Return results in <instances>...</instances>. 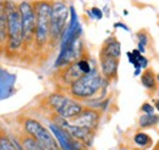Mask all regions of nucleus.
Instances as JSON below:
<instances>
[{"mask_svg": "<svg viewBox=\"0 0 159 150\" xmlns=\"http://www.w3.org/2000/svg\"><path fill=\"white\" fill-rule=\"evenodd\" d=\"M104 82L105 79L103 78L102 73L98 72L97 68H93L89 73L83 75L80 79H77L67 89V92L72 99L77 101L87 100L99 92Z\"/></svg>", "mask_w": 159, "mask_h": 150, "instance_id": "obj_1", "label": "nucleus"}, {"mask_svg": "<svg viewBox=\"0 0 159 150\" xmlns=\"http://www.w3.org/2000/svg\"><path fill=\"white\" fill-rule=\"evenodd\" d=\"M36 12V48L42 49L49 43L50 21L53 2L49 0H37L33 4Z\"/></svg>", "mask_w": 159, "mask_h": 150, "instance_id": "obj_2", "label": "nucleus"}, {"mask_svg": "<svg viewBox=\"0 0 159 150\" xmlns=\"http://www.w3.org/2000/svg\"><path fill=\"white\" fill-rule=\"evenodd\" d=\"M7 11V49L11 51L19 50L23 45V28L19 5L5 1Z\"/></svg>", "mask_w": 159, "mask_h": 150, "instance_id": "obj_3", "label": "nucleus"}, {"mask_svg": "<svg viewBox=\"0 0 159 150\" xmlns=\"http://www.w3.org/2000/svg\"><path fill=\"white\" fill-rule=\"evenodd\" d=\"M47 105L53 113H58L64 118H74L84 109L82 104L77 103V100L69 98L61 93H53L47 98Z\"/></svg>", "mask_w": 159, "mask_h": 150, "instance_id": "obj_4", "label": "nucleus"}, {"mask_svg": "<svg viewBox=\"0 0 159 150\" xmlns=\"http://www.w3.org/2000/svg\"><path fill=\"white\" fill-rule=\"evenodd\" d=\"M69 17V9L64 1H54L52 7V21H50V34L49 43L52 46H55L66 29V21Z\"/></svg>", "mask_w": 159, "mask_h": 150, "instance_id": "obj_5", "label": "nucleus"}, {"mask_svg": "<svg viewBox=\"0 0 159 150\" xmlns=\"http://www.w3.org/2000/svg\"><path fill=\"white\" fill-rule=\"evenodd\" d=\"M23 130L26 133L32 135L44 150H60L57 138L48 131L39 121L27 117L23 121Z\"/></svg>", "mask_w": 159, "mask_h": 150, "instance_id": "obj_6", "label": "nucleus"}, {"mask_svg": "<svg viewBox=\"0 0 159 150\" xmlns=\"http://www.w3.org/2000/svg\"><path fill=\"white\" fill-rule=\"evenodd\" d=\"M19 10L22 20L23 28V45L30 46L36 40V12L34 7L28 1H22L19 4Z\"/></svg>", "mask_w": 159, "mask_h": 150, "instance_id": "obj_7", "label": "nucleus"}, {"mask_svg": "<svg viewBox=\"0 0 159 150\" xmlns=\"http://www.w3.org/2000/svg\"><path fill=\"white\" fill-rule=\"evenodd\" d=\"M60 70L55 73V84L59 89L70 88L77 79L84 75L79 66L77 61H74L66 66L59 67Z\"/></svg>", "mask_w": 159, "mask_h": 150, "instance_id": "obj_8", "label": "nucleus"}, {"mask_svg": "<svg viewBox=\"0 0 159 150\" xmlns=\"http://www.w3.org/2000/svg\"><path fill=\"white\" fill-rule=\"evenodd\" d=\"M100 117H102L100 111L92 108H84L81 113L70 120V123L74 126L91 130V131H96L100 122Z\"/></svg>", "mask_w": 159, "mask_h": 150, "instance_id": "obj_9", "label": "nucleus"}, {"mask_svg": "<svg viewBox=\"0 0 159 150\" xmlns=\"http://www.w3.org/2000/svg\"><path fill=\"white\" fill-rule=\"evenodd\" d=\"M50 130L53 132L54 137L57 138L61 150H82L86 147L80 140L75 139L66 130H64L62 127H60L55 123L50 125Z\"/></svg>", "mask_w": 159, "mask_h": 150, "instance_id": "obj_10", "label": "nucleus"}, {"mask_svg": "<svg viewBox=\"0 0 159 150\" xmlns=\"http://www.w3.org/2000/svg\"><path fill=\"white\" fill-rule=\"evenodd\" d=\"M119 57L105 54L99 51L100 72L105 82H114L118 78V68H119Z\"/></svg>", "mask_w": 159, "mask_h": 150, "instance_id": "obj_11", "label": "nucleus"}, {"mask_svg": "<svg viewBox=\"0 0 159 150\" xmlns=\"http://www.w3.org/2000/svg\"><path fill=\"white\" fill-rule=\"evenodd\" d=\"M7 44V11L5 1H0V51Z\"/></svg>", "mask_w": 159, "mask_h": 150, "instance_id": "obj_12", "label": "nucleus"}, {"mask_svg": "<svg viewBox=\"0 0 159 150\" xmlns=\"http://www.w3.org/2000/svg\"><path fill=\"white\" fill-rule=\"evenodd\" d=\"M100 51L120 59V55H121V45H120L119 40L115 37H113V36L107 38L104 40L102 48H100Z\"/></svg>", "mask_w": 159, "mask_h": 150, "instance_id": "obj_13", "label": "nucleus"}, {"mask_svg": "<svg viewBox=\"0 0 159 150\" xmlns=\"http://www.w3.org/2000/svg\"><path fill=\"white\" fill-rule=\"evenodd\" d=\"M141 82L147 90L149 92L157 90V76L154 73L153 68H146L143 71V73L141 75Z\"/></svg>", "mask_w": 159, "mask_h": 150, "instance_id": "obj_14", "label": "nucleus"}, {"mask_svg": "<svg viewBox=\"0 0 159 150\" xmlns=\"http://www.w3.org/2000/svg\"><path fill=\"white\" fill-rule=\"evenodd\" d=\"M19 142H20L21 150H44L42 148V145L32 135H30L28 133H26L25 131L20 135Z\"/></svg>", "mask_w": 159, "mask_h": 150, "instance_id": "obj_15", "label": "nucleus"}, {"mask_svg": "<svg viewBox=\"0 0 159 150\" xmlns=\"http://www.w3.org/2000/svg\"><path fill=\"white\" fill-rule=\"evenodd\" d=\"M159 123V115L156 113H146L143 116L139 117V128H151V127H154Z\"/></svg>", "mask_w": 159, "mask_h": 150, "instance_id": "obj_16", "label": "nucleus"}, {"mask_svg": "<svg viewBox=\"0 0 159 150\" xmlns=\"http://www.w3.org/2000/svg\"><path fill=\"white\" fill-rule=\"evenodd\" d=\"M134 140H135V143H136L137 145H139L142 149H148V148L152 147V144H153L152 138H151L147 133H144V132H139V133H136L135 137H134Z\"/></svg>", "mask_w": 159, "mask_h": 150, "instance_id": "obj_17", "label": "nucleus"}, {"mask_svg": "<svg viewBox=\"0 0 159 150\" xmlns=\"http://www.w3.org/2000/svg\"><path fill=\"white\" fill-rule=\"evenodd\" d=\"M0 150H21L9 135H6L2 131H0Z\"/></svg>", "mask_w": 159, "mask_h": 150, "instance_id": "obj_18", "label": "nucleus"}, {"mask_svg": "<svg viewBox=\"0 0 159 150\" xmlns=\"http://www.w3.org/2000/svg\"><path fill=\"white\" fill-rule=\"evenodd\" d=\"M77 62H79V66L80 68H81V71L84 73V75H87V73H89L91 71H92V67H91V65H89V61L86 59V57L81 56L77 60Z\"/></svg>", "mask_w": 159, "mask_h": 150, "instance_id": "obj_19", "label": "nucleus"}, {"mask_svg": "<svg viewBox=\"0 0 159 150\" xmlns=\"http://www.w3.org/2000/svg\"><path fill=\"white\" fill-rule=\"evenodd\" d=\"M137 38H139V44H141V45H146L147 44V42H148V36H147V33L146 32H139V34H137Z\"/></svg>", "mask_w": 159, "mask_h": 150, "instance_id": "obj_20", "label": "nucleus"}, {"mask_svg": "<svg viewBox=\"0 0 159 150\" xmlns=\"http://www.w3.org/2000/svg\"><path fill=\"white\" fill-rule=\"evenodd\" d=\"M141 111H143L144 113H154V108L148 104V103H144L142 106H141Z\"/></svg>", "mask_w": 159, "mask_h": 150, "instance_id": "obj_21", "label": "nucleus"}, {"mask_svg": "<svg viewBox=\"0 0 159 150\" xmlns=\"http://www.w3.org/2000/svg\"><path fill=\"white\" fill-rule=\"evenodd\" d=\"M92 12H93V16H94L96 19L100 20L103 17V14H102V11H100L98 7H92Z\"/></svg>", "mask_w": 159, "mask_h": 150, "instance_id": "obj_22", "label": "nucleus"}, {"mask_svg": "<svg viewBox=\"0 0 159 150\" xmlns=\"http://www.w3.org/2000/svg\"><path fill=\"white\" fill-rule=\"evenodd\" d=\"M154 106H156V109L159 111V100H156V103H154Z\"/></svg>", "mask_w": 159, "mask_h": 150, "instance_id": "obj_23", "label": "nucleus"}, {"mask_svg": "<svg viewBox=\"0 0 159 150\" xmlns=\"http://www.w3.org/2000/svg\"><path fill=\"white\" fill-rule=\"evenodd\" d=\"M153 150H159V140L157 142V144L153 147Z\"/></svg>", "mask_w": 159, "mask_h": 150, "instance_id": "obj_24", "label": "nucleus"}, {"mask_svg": "<svg viewBox=\"0 0 159 150\" xmlns=\"http://www.w3.org/2000/svg\"><path fill=\"white\" fill-rule=\"evenodd\" d=\"M132 150H144V149H139V148H135V149H132Z\"/></svg>", "mask_w": 159, "mask_h": 150, "instance_id": "obj_25", "label": "nucleus"}, {"mask_svg": "<svg viewBox=\"0 0 159 150\" xmlns=\"http://www.w3.org/2000/svg\"><path fill=\"white\" fill-rule=\"evenodd\" d=\"M157 81H158V82H159V75L157 76Z\"/></svg>", "mask_w": 159, "mask_h": 150, "instance_id": "obj_26", "label": "nucleus"}, {"mask_svg": "<svg viewBox=\"0 0 159 150\" xmlns=\"http://www.w3.org/2000/svg\"><path fill=\"white\" fill-rule=\"evenodd\" d=\"M158 95H159V92H158Z\"/></svg>", "mask_w": 159, "mask_h": 150, "instance_id": "obj_27", "label": "nucleus"}]
</instances>
